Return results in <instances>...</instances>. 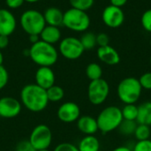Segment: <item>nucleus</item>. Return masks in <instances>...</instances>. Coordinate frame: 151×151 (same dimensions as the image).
<instances>
[{"label": "nucleus", "instance_id": "obj_1", "mask_svg": "<svg viewBox=\"0 0 151 151\" xmlns=\"http://www.w3.org/2000/svg\"><path fill=\"white\" fill-rule=\"evenodd\" d=\"M19 97L21 104L28 111L35 113L43 111L50 103L46 90L35 83L24 86L21 88Z\"/></svg>", "mask_w": 151, "mask_h": 151}, {"label": "nucleus", "instance_id": "obj_2", "mask_svg": "<svg viewBox=\"0 0 151 151\" xmlns=\"http://www.w3.org/2000/svg\"><path fill=\"white\" fill-rule=\"evenodd\" d=\"M28 51L31 60L39 66L51 67L58 59V50L55 46L42 40L33 43Z\"/></svg>", "mask_w": 151, "mask_h": 151}, {"label": "nucleus", "instance_id": "obj_3", "mask_svg": "<svg viewBox=\"0 0 151 151\" xmlns=\"http://www.w3.org/2000/svg\"><path fill=\"white\" fill-rule=\"evenodd\" d=\"M142 88L139 79L134 77H127L121 80L117 88V95L119 99L124 104H136L142 96Z\"/></svg>", "mask_w": 151, "mask_h": 151}, {"label": "nucleus", "instance_id": "obj_4", "mask_svg": "<svg viewBox=\"0 0 151 151\" xmlns=\"http://www.w3.org/2000/svg\"><path fill=\"white\" fill-rule=\"evenodd\" d=\"M123 121L121 108L111 105L103 109L96 117L98 129L103 134H108L117 130Z\"/></svg>", "mask_w": 151, "mask_h": 151}, {"label": "nucleus", "instance_id": "obj_5", "mask_svg": "<svg viewBox=\"0 0 151 151\" xmlns=\"http://www.w3.org/2000/svg\"><path fill=\"white\" fill-rule=\"evenodd\" d=\"M63 26L74 32H86L90 26V17L87 12L71 7L64 12Z\"/></svg>", "mask_w": 151, "mask_h": 151}, {"label": "nucleus", "instance_id": "obj_6", "mask_svg": "<svg viewBox=\"0 0 151 151\" xmlns=\"http://www.w3.org/2000/svg\"><path fill=\"white\" fill-rule=\"evenodd\" d=\"M19 23L24 32L28 35H40L46 26L43 13L35 9L23 12L19 18Z\"/></svg>", "mask_w": 151, "mask_h": 151}, {"label": "nucleus", "instance_id": "obj_7", "mask_svg": "<svg viewBox=\"0 0 151 151\" xmlns=\"http://www.w3.org/2000/svg\"><path fill=\"white\" fill-rule=\"evenodd\" d=\"M110 94V85L104 79L101 78L90 81L88 87V98L91 104L101 105L108 98Z\"/></svg>", "mask_w": 151, "mask_h": 151}, {"label": "nucleus", "instance_id": "obj_8", "mask_svg": "<svg viewBox=\"0 0 151 151\" xmlns=\"http://www.w3.org/2000/svg\"><path fill=\"white\" fill-rule=\"evenodd\" d=\"M28 141L36 150L49 149L52 142L51 129L45 124H39L33 128Z\"/></svg>", "mask_w": 151, "mask_h": 151}, {"label": "nucleus", "instance_id": "obj_9", "mask_svg": "<svg viewBox=\"0 0 151 151\" xmlns=\"http://www.w3.org/2000/svg\"><path fill=\"white\" fill-rule=\"evenodd\" d=\"M85 50L80 39L73 36L65 37L59 42L58 53L69 60H76L84 53Z\"/></svg>", "mask_w": 151, "mask_h": 151}, {"label": "nucleus", "instance_id": "obj_10", "mask_svg": "<svg viewBox=\"0 0 151 151\" xmlns=\"http://www.w3.org/2000/svg\"><path fill=\"white\" fill-rule=\"evenodd\" d=\"M102 19L105 26L111 28L119 27L125 21V13L122 8L108 5L102 12Z\"/></svg>", "mask_w": 151, "mask_h": 151}, {"label": "nucleus", "instance_id": "obj_11", "mask_svg": "<svg viewBox=\"0 0 151 151\" xmlns=\"http://www.w3.org/2000/svg\"><path fill=\"white\" fill-rule=\"evenodd\" d=\"M22 110L20 101L12 96H4L0 98V118L14 119L18 117Z\"/></svg>", "mask_w": 151, "mask_h": 151}, {"label": "nucleus", "instance_id": "obj_12", "mask_svg": "<svg viewBox=\"0 0 151 151\" xmlns=\"http://www.w3.org/2000/svg\"><path fill=\"white\" fill-rule=\"evenodd\" d=\"M57 116L64 123H73L81 117V108L74 102H65L58 107Z\"/></svg>", "mask_w": 151, "mask_h": 151}, {"label": "nucleus", "instance_id": "obj_13", "mask_svg": "<svg viewBox=\"0 0 151 151\" xmlns=\"http://www.w3.org/2000/svg\"><path fill=\"white\" fill-rule=\"evenodd\" d=\"M35 84L43 89L47 90L53 85H55V73L51 67L49 66H39L35 74Z\"/></svg>", "mask_w": 151, "mask_h": 151}, {"label": "nucleus", "instance_id": "obj_14", "mask_svg": "<svg viewBox=\"0 0 151 151\" xmlns=\"http://www.w3.org/2000/svg\"><path fill=\"white\" fill-rule=\"evenodd\" d=\"M16 26L17 20L13 13L8 9H0V35H11L15 31Z\"/></svg>", "mask_w": 151, "mask_h": 151}, {"label": "nucleus", "instance_id": "obj_15", "mask_svg": "<svg viewBox=\"0 0 151 151\" xmlns=\"http://www.w3.org/2000/svg\"><path fill=\"white\" fill-rule=\"evenodd\" d=\"M96 55L101 62L108 65H116L120 62V56L119 52L111 45L98 47Z\"/></svg>", "mask_w": 151, "mask_h": 151}, {"label": "nucleus", "instance_id": "obj_16", "mask_svg": "<svg viewBox=\"0 0 151 151\" xmlns=\"http://www.w3.org/2000/svg\"><path fill=\"white\" fill-rule=\"evenodd\" d=\"M78 130L85 135H95L99 129L96 119L89 115L81 116L76 121Z\"/></svg>", "mask_w": 151, "mask_h": 151}, {"label": "nucleus", "instance_id": "obj_17", "mask_svg": "<svg viewBox=\"0 0 151 151\" xmlns=\"http://www.w3.org/2000/svg\"><path fill=\"white\" fill-rule=\"evenodd\" d=\"M43 17L46 22V25L60 27L63 26V18L64 12L58 7H49L43 12Z\"/></svg>", "mask_w": 151, "mask_h": 151}, {"label": "nucleus", "instance_id": "obj_18", "mask_svg": "<svg viewBox=\"0 0 151 151\" xmlns=\"http://www.w3.org/2000/svg\"><path fill=\"white\" fill-rule=\"evenodd\" d=\"M39 35L42 41L52 45L59 42L61 40V31L58 27L46 25Z\"/></svg>", "mask_w": 151, "mask_h": 151}, {"label": "nucleus", "instance_id": "obj_19", "mask_svg": "<svg viewBox=\"0 0 151 151\" xmlns=\"http://www.w3.org/2000/svg\"><path fill=\"white\" fill-rule=\"evenodd\" d=\"M77 147L79 151H99L100 142L95 135H85Z\"/></svg>", "mask_w": 151, "mask_h": 151}, {"label": "nucleus", "instance_id": "obj_20", "mask_svg": "<svg viewBox=\"0 0 151 151\" xmlns=\"http://www.w3.org/2000/svg\"><path fill=\"white\" fill-rule=\"evenodd\" d=\"M136 122L138 124L151 127V101L145 102L138 106V116Z\"/></svg>", "mask_w": 151, "mask_h": 151}, {"label": "nucleus", "instance_id": "obj_21", "mask_svg": "<svg viewBox=\"0 0 151 151\" xmlns=\"http://www.w3.org/2000/svg\"><path fill=\"white\" fill-rule=\"evenodd\" d=\"M47 97L49 102L50 103H57L61 101L65 96V91L64 89L58 85H53L50 88L46 90Z\"/></svg>", "mask_w": 151, "mask_h": 151}, {"label": "nucleus", "instance_id": "obj_22", "mask_svg": "<svg viewBox=\"0 0 151 151\" xmlns=\"http://www.w3.org/2000/svg\"><path fill=\"white\" fill-rule=\"evenodd\" d=\"M86 75L90 81L101 79L103 76V69L97 63H90L86 67Z\"/></svg>", "mask_w": 151, "mask_h": 151}, {"label": "nucleus", "instance_id": "obj_23", "mask_svg": "<svg viewBox=\"0 0 151 151\" xmlns=\"http://www.w3.org/2000/svg\"><path fill=\"white\" fill-rule=\"evenodd\" d=\"M137 125H138V123L136 121L123 119V121L119 125L118 130H119V134H122V135L131 136V135H134V131H135V129L137 127Z\"/></svg>", "mask_w": 151, "mask_h": 151}, {"label": "nucleus", "instance_id": "obj_24", "mask_svg": "<svg viewBox=\"0 0 151 151\" xmlns=\"http://www.w3.org/2000/svg\"><path fill=\"white\" fill-rule=\"evenodd\" d=\"M80 41L85 50H93L96 46V35L92 32H85L80 38Z\"/></svg>", "mask_w": 151, "mask_h": 151}, {"label": "nucleus", "instance_id": "obj_25", "mask_svg": "<svg viewBox=\"0 0 151 151\" xmlns=\"http://www.w3.org/2000/svg\"><path fill=\"white\" fill-rule=\"evenodd\" d=\"M121 112H122L123 119L136 121L138 116V106L135 104H124L123 108H121Z\"/></svg>", "mask_w": 151, "mask_h": 151}, {"label": "nucleus", "instance_id": "obj_26", "mask_svg": "<svg viewBox=\"0 0 151 151\" xmlns=\"http://www.w3.org/2000/svg\"><path fill=\"white\" fill-rule=\"evenodd\" d=\"M137 141H145L151 139V129L150 126L138 124L134 134Z\"/></svg>", "mask_w": 151, "mask_h": 151}, {"label": "nucleus", "instance_id": "obj_27", "mask_svg": "<svg viewBox=\"0 0 151 151\" xmlns=\"http://www.w3.org/2000/svg\"><path fill=\"white\" fill-rule=\"evenodd\" d=\"M69 3L73 8L87 12L94 5L95 0H69Z\"/></svg>", "mask_w": 151, "mask_h": 151}, {"label": "nucleus", "instance_id": "obj_28", "mask_svg": "<svg viewBox=\"0 0 151 151\" xmlns=\"http://www.w3.org/2000/svg\"><path fill=\"white\" fill-rule=\"evenodd\" d=\"M141 23L144 30L151 33V9L145 11L141 18Z\"/></svg>", "mask_w": 151, "mask_h": 151}, {"label": "nucleus", "instance_id": "obj_29", "mask_svg": "<svg viewBox=\"0 0 151 151\" xmlns=\"http://www.w3.org/2000/svg\"><path fill=\"white\" fill-rule=\"evenodd\" d=\"M133 151H151V140L137 141L132 149Z\"/></svg>", "mask_w": 151, "mask_h": 151}, {"label": "nucleus", "instance_id": "obj_30", "mask_svg": "<svg viewBox=\"0 0 151 151\" xmlns=\"http://www.w3.org/2000/svg\"><path fill=\"white\" fill-rule=\"evenodd\" d=\"M140 84L142 89L150 90L151 91V72H147L139 78Z\"/></svg>", "mask_w": 151, "mask_h": 151}, {"label": "nucleus", "instance_id": "obj_31", "mask_svg": "<svg viewBox=\"0 0 151 151\" xmlns=\"http://www.w3.org/2000/svg\"><path fill=\"white\" fill-rule=\"evenodd\" d=\"M15 151H36V150L32 146L28 140H23L18 142L15 147Z\"/></svg>", "mask_w": 151, "mask_h": 151}, {"label": "nucleus", "instance_id": "obj_32", "mask_svg": "<svg viewBox=\"0 0 151 151\" xmlns=\"http://www.w3.org/2000/svg\"><path fill=\"white\" fill-rule=\"evenodd\" d=\"M9 81V73L4 65H0V90L5 88Z\"/></svg>", "mask_w": 151, "mask_h": 151}, {"label": "nucleus", "instance_id": "obj_33", "mask_svg": "<svg viewBox=\"0 0 151 151\" xmlns=\"http://www.w3.org/2000/svg\"><path fill=\"white\" fill-rule=\"evenodd\" d=\"M53 151H79L78 147L70 142H62L58 144Z\"/></svg>", "mask_w": 151, "mask_h": 151}, {"label": "nucleus", "instance_id": "obj_34", "mask_svg": "<svg viewBox=\"0 0 151 151\" xmlns=\"http://www.w3.org/2000/svg\"><path fill=\"white\" fill-rule=\"evenodd\" d=\"M96 45L104 47L110 45V37L106 33H99L96 35Z\"/></svg>", "mask_w": 151, "mask_h": 151}, {"label": "nucleus", "instance_id": "obj_35", "mask_svg": "<svg viewBox=\"0 0 151 151\" xmlns=\"http://www.w3.org/2000/svg\"><path fill=\"white\" fill-rule=\"evenodd\" d=\"M24 0H5V4L10 9H18L24 4Z\"/></svg>", "mask_w": 151, "mask_h": 151}, {"label": "nucleus", "instance_id": "obj_36", "mask_svg": "<svg viewBox=\"0 0 151 151\" xmlns=\"http://www.w3.org/2000/svg\"><path fill=\"white\" fill-rule=\"evenodd\" d=\"M9 36L6 35H0V50H4L5 49L8 44H9Z\"/></svg>", "mask_w": 151, "mask_h": 151}, {"label": "nucleus", "instance_id": "obj_37", "mask_svg": "<svg viewBox=\"0 0 151 151\" xmlns=\"http://www.w3.org/2000/svg\"><path fill=\"white\" fill-rule=\"evenodd\" d=\"M110 1H111V5H114L119 8H122L127 3V0H110Z\"/></svg>", "mask_w": 151, "mask_h": 151}, {"label": "nucleus", "instance_id": "obj_38", "mask_svg": "<svg viewBox=\"0 0 151 151\" xmlns=\"http://www.w3.org/2000/svg\"><path fill=\"white\" fill-rule=\"evenodd\" d=\"M28 38H29V41L31 42V43H35L36 42L40 41V35H28Z\"/></svg>", "mask_w": 151, "mask_h": 151}, {"label": "nucleus", "instance_id": "obj_39", "mask_svg": "<svg viewBox=\"0 0 151 151\" xmlns=\"http://www.w3.org/2000/svg\"><path fill=\"white\" fill-rule=\"evenodd\" d=\"M111 151H133L132 149H130L127 146H119L117 148H115L114 150H112Z\"/></svg>", "mask_w": 151, "mask_h": 151}, {"label": "nucleus", "instance_id": "obj_40", "mask_svg": "<svg viewBox=\"0 0 151 151\" xmlns=\"http://www.w3.org/2000/svg\"><path fill=\"white\" fill-rule=\"evenodd\" d=\"M3 62H4V56H3V53L0 50V65H3Z\"/></svg>", "mask_w": 151, "mask_h": 151}, {"label": "nucleus", "instance_id": "obj_41", "mask_svg": "<svg viewBox=\"0 0 151 151\" xmlns=\"http://www.w3.org/2000/svg\"><path fill=\"white\" fill-rule=\"evenodd\" d=\"M24 1L27 2V3L34 4V3H37V2H39V1H41V0H24Z\"/></svg>", "mask_w": 151, "mask_h": 151}, {"label": "nucleus", "instance_id": "obj_42", "mask_svg": "<svg viewBox=\"0 0 151 151\" xmlns=\"http://www.w3.org/2000/svg\"><path fill=\"white\" fill-rule=\"evenodd\" d=\"M36 151H50L49 149H44V150H36Z\"/></svg>", "mask_w": 151, "mask_h": 151}, {"label": "nucleus", "instance_id": "obj_43", "mask_svg": "<svg viewBox=\"0 0 151 151\" xmlns=\"http://www.w3.org/2000/svg\"><path fill=\"white\" fill-rule=\"evenodd\" d=\"M150 65H151V55H150Z\"/></svg>", "mask_w": 151, "mask_h": 151}, {"label": "nucleus", "instance_id": "obj_44", "mask_svg": "<svg viewBox=\"0 0 151 151\" xmlns=\"http://www.w3.org/2000/svg\"><path fill=\"white\" fill-rule=\"evenodd\" d=\"M150 140H151V139H150Z\"/></svg>", "mask_w": 151, "mask_h": 151}]
</instances>
